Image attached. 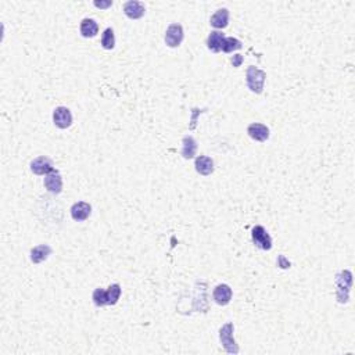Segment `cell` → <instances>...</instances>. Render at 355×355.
<instances>
[{
    "instance_id": "1",
    "label": "cell",
    "mask_w": 355,
    "mask_h": 355,
    "mask_svg": "<svg viewBox=\"0 0 355 355\" xmlns=\"http://www.w3.org/2000/svg\"><path fill=\"white\" fill-rule=\"evenodd\" d=\"M265 71H262V69H260L258 67H254V65H250V67L247 68L245 84H247V86H248V89H250L253 93H262L264 85H265Z\"/></svg>"
},
{
    "instance_id": "2",
    "label": "cell",
    "mask_w": 355,
    "mask_h": 355,
    "mask_svg": "<svg viewBox=\"0 0 355 355\" xmlns=\"http://www.w3.org/2000/svg\"><path fill=\"white\" fill-rule=\"evenodd\" d=\"M233 333H235V325L232 324V322L225 324L220 329L221 344L224 345L226 352H229V354H239V345L236 344Z\"/></svg>"
},
{
    "instance_id": "3",
    "label": "cell",
    "mask_w": 355,
    "mask_h": 355,
    "mask_svg": "<svg viewBox=\"0 0 355 355\" xmlns=\"http://www.w3.org/2000/svg\"><path fill=\"white\" fill-rule=\"evenodd\" d=\"M352 285V275L350 271L340 272L336 276V286H337V300L339 303H347L348 301V293Z\"/></svg>"
},
{
    "instance_id": "4",
    "label": "cell",
    "mask_w": 355,
    "mask_h": 355,
    "mask_svg": "<svg viewBox=\"0 0 355 355\" xmlns=\"http://www.w3.org/2000/svg\"><path fill=\"white\" fill-rule=\"evenodd\" d=\"M251 237H253V243L261 248V250H271L272 248V237L269 236V233L266 232L265 228L261 226V225H257L251 230Z\"/></svg>"
},
{
    "instance_id": "5",
    "label": "cell",
    "mask_w": 355,
    "mask_h": 355,
    "mask_svg": "<svg viewBox=\"0 0 355 355\" xmlns=\"http://www.w3.org/2000/svg\"><path fill=\"white\" fill-rule=\"evenodd\" d=\"M53 122L60 129H67L73 125V114L67 107H57L53 113Z\"/></svg>"
},
{
    "instance_id": "6",
    "label": "cell",
    "mask_w": 355,
    "mask_h": 355,
    "mask_svg": "<svg viewBox=\"0 0 355 355\" xmlns=\"http://www.w3.org/2000/svg\"><path fill=\"white\" fill-rule=\"evenodd\" d=\"M31 171L35 175H47V173L53 172L56 169H54V164H53L50 158L41 156L31 162Z\"/></svg>"
},
{
    "instance_id": "7",
    "label": "cell",
    "mask_w": 355,
    "mask_h": 355,
    "mask_svg": "<svg viewBox=\"0 0 355 355\" xmlns=\"http://www.w3.org/2000/svg\"><path fill=\"white\" fill-rule=\"evenodd\" d=\"M183 41V28L181 24H171L165 32V43L169 47H178Z\"/></svg>"
},
{
    "instance_id": "8",
    "label": "cell",
    "mask_w": 355,
    "mask_h": 355,
    "mask_svg": "<svg viewBox=\"0 0 355 355\" xmlns=\"http://www.w3.org/2000/svg\"><path fill=\"white\" fill-rule=\"evenodd\" d=\"M45 188L47 189V192H50L52 194L61 193V190H63V178H61L57 169L47 173L45 176Z\"/></svg>"
},
{
    "instance_id": "9",
    "label": "cell",
    "mask_w": 355,
    "mask_h": 355,
    "mask_svg": "<svg viewBox=\"0 0 355 355\" xmlns=\"http://www.w3.org/2000/svg\"><path fill=\"white\" fill-rule=\"evenodd\" d=\"M145 5L141 2H137V0H129L124 5V13L128 18L131 20H139L141 17L145 16Z\"/></svg>"
},
{
    "instance_id": "10",
    "label": "cell",
    "mask_w": 355,
    "mask_h": 355,
    "mask_svg": "<svg viewBox=\"0 0 355 355\" xmlns=\"http://www.w3.org/2000/svg\"><path fill=\"white\" fill-rule=\"evenodd\" d=\"M92 214V207L86 201H78L71 207V217L77 222H82L89 218V215Z\"/></svg>"
},
{
    "instance_id": "11",
    "label": "cell",
    "mask_w": 355,
    "mask_h": 355,
    "mask_svg": "<svg viewBox=\"0 0 355 355\" xmlns=\"http://www.w3.org/2000/svg\"><path fill=\"white\" fill-rule=\"evenodd\" d=\"M247 133L250 136L253 140L256 141H266L269 139V128L258 122L250 124L247 128Z\"/></svg>"
},
{
    "instance_id": "12",
    "label": "cell",
    "mask_w": 355,
    "mask_h": 355,
    "mask_svg": "<svg viewBox=\"0 0 355 355\" xmlns=\"http://www.w3.org/2000/svg\"><path fill=\"white\" fill-rule=\"evenodd\" d=\"M232 296H233V292H232L230 286L224 285V283L218 285L214 289V294H212L215 303L218 304V305H228L230 303V300H232Z\"/></svg>"
},
{
    "instance_id": "13",
    "label": "cell",
    "mask_w": 355,
    "mask_h": 355,
    "mask_svg": "<svg viewBox=\"0 0 355 355\" xmlns=\"http://www.w3.org/2000/svg\"><path fill=\"white\" fill-rule=\"evenodd\" d=\"M194 167H196V171L203 176H208V175L214 172V161H212L211 157L199 156L196 158Z\"/></svg>"
},
{
    "instance_id": "14",
    "label": "cell",
    "mask_w": 355,
    "mask_h": 355,
    "mask_svg": "<svg viewBox=\"0 0 355 355\" xmlns=\"http://www.w3.org/2000/svg\"><path fill=\"white\" fill-rule=\"evenodd\" d=\"M52 247L49 244L37 245L31 250V261L33 264H41V262L46 261L49 256L52 254Z\"/></svg>"
},
{
    "instance_id": "15",
    "label": "cell",
    "mask_w": 355,
    "mask_h": 355,
    "mask_svg": "<svg viewBox=\"0 0 355 355\" xmlns=\"http://www.w3.org/2000/svg\"><path fill=\"white\" fill-rule=\"evenodd\" d=\"M211 26H214L217 29H224L229 24V10L228 9H220L215 11V14L209 20Z\"/></svg>"
},
{
    "instance_id": "16",
    "label": "cell",
    "mask_w": 355,
    "mask_h": 355,
    "mask_svg": "<svg viewBox=\"0 0 355 355\" xmlns=\"http://www.w3.org/2000/svg\"><path fill=\"white\" fill-rule=\"evenodd\" d=\"M196 153H197V141H196V139L190 135L185 136L182 140V152H181L182 157L186 158V160H190V158H193L196 156Z\"/></svg>"
},
{
    "instance_id": "17",
    "label": "cell",
    "mask_w": 355,
    "mask_h": 355,
    "mask_svg": "<svg viewBox=\"0 0 355 355\" xmlns=\"http://www.w3.org/2000/svg\"><path fill=\"white\" fill-rule=\"evenodd\" d=\"M225 42V35L221 31H212L209 33L208 39H207V47L211 52L218 53L222 52Z\"/></svg>"
},
{
    "instance_id": "18",
    "label": "cell",
    "mask_w": 355,
    "mask_h": 355,
    "mask_svg": "<svg viewBox=\"0 0 355 355\" xmlns=\"http://www.w3.org/2000/svg\"><path fill=\"white\" fill-rule=\"evenodd\" d=\"M81 35L84 38H94L99 32V24L92 18H85L81 22Z\"/></svg>"
},
{
    "instance_id": "19",
    "label": "cell",
    "mask_w": 355,
    "mask_h": 355,
    "mask_svg": "<svg viewBox=\"0 0 355 355\" xmlns=\"http://www.w3.org/2000/svg\"><path fill=\"white\" fill-rule=\"evenodd\" d=\"M121 297V286L118 283L111 285L110 288L105 290V301L107 305H115L118 303V300Z\"/></svg>"
},
{
    "instance_id": "20",
    "label": "cell",
    "mask_w": 355,
    "mask_h": 355,
    "mask_svg": "<svg viewBox=\"0 0 355 355\" xmlns=\"http://www.w3.org/2000/svg\"><path fill=\"white\" fill-rule=\"evenodd\" d=\"M101 46H103V49H105V50H111V49H114L115 37H114V31H113V28H107V29L103 32V35H101Z\"/></svg>"
},
{
    "instance_id": "21",
    "label": "cell",
    "mask_w": 355,
    "mask_h": 355,
    "mask_svg": "<svg viewBox=\"0 0 355 355\" xmlns=\"http://www.w3.org/2000/svg\"><path fill=\"white\" fill-rule=\"evenodd\" d=\"M241 46H243V43H241L239 39H236V38H225L222 52L225 53L236 52V50H240Z\"/></svg>"
},
{
    "instance_id": "22",
    "label": "cell",
    "mask_w": 355,
    "mask_h": 355,
    "mask_svg": "<svg viewBox=\"0 0 355 355\" xmlns=\"http://www.w3.org/2000/svg\"><path fill=\"white\" fill-rule=\"evenodd\" d=\"M93 303L96 307H105L107 305V301H105V290L103 289H96L93 292Z\"/></svg>"
},
{
    "instance_id": "23",
    "label": "cell",
    "mask_w": 355,
    "mask_h": 355,
    "mask_svg": "<svg viewBox=\"0 0 355 355\" xmlns=\"http://www.w3.org/2000/svg\"><path fill=\"white\" fill-rule=\"evenodd\" d=\"M111 5H113L111 0H107V2H94V6H96L97 9H107V7H110Z\"/></svg>"
},
{
    "instance_id": "24",
    "label": "cell",
    "mask_w": 355,
    "mask_h": 355,
    "mask_svg": "<svg viewBox=\"0 0 355 355\" xmlns=\"http://www.w3.org/2000/svg\"><path fill=\"white\" fill-rule=\"evenodd\" d=\"M241 63H243V56H240V54H236V56H233V58H232V64H233V67H240Z\"/></svg>"
},
{
    "instance_id": "25",
    "label": "cell",
    "mask_w": 355,
    "mask_h": 355,
    "mask_svg": "<svg viewBox=\"0 0 355 355\" xmlns=\"http://www.w3.org/2000/svg\"><path fill=\"white\" fill-rule=\"evenodd\" d=\"M277 264H279V266H280V268H289V266H290V262L286 261V260H285V257H283V256L279 257V260H277Z\"/></svg>"
}]
</instances>
